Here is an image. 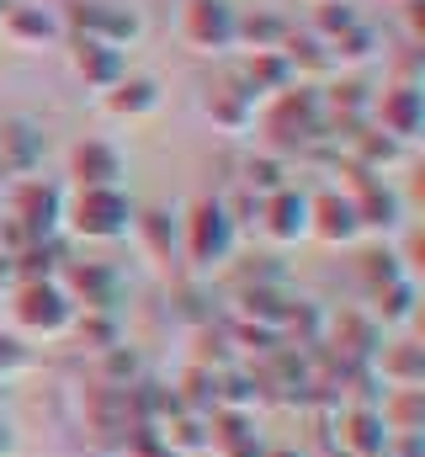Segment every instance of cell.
<instances>
[{"label": "cell", "instance_id": "cell-13", "mask_svg": "<svg viewBox=\"0 0 425 457\" xmlns=\"http://www.w3.org/2000/svg\"><path fill=\"white\" fill-rule=\"evenodd\" d=\"M367 372L378 378V388H425V351L415 341H388L378 345Z\"/></svg>", "mask_w": 425, "mask_h": 457}, {"label": "cell", "instance_id": "cell-12", "mask_svg": "<svg viewBox=\"0 0 425 457\" xmlns=\"http://www.w3.org/2000/svg\"><path fill=\"white\" fill-rule=\"evenodd\" d=\"M309 234H314L319 245H356V208H351V197H340L335 187L329 192H314L309 197Z\"/></svg>", "mask_w": 425, "mask_h": 457}, {"label": "cell", "instance_id": "cell-18", "mask_svg": "<svg viewBox=\"0 0 425 457\" xmlns=\"http://www.w3.org/2000/svg\"><path fill=\"white\" fill-rule=\"evenodd\" d=\"M160 447L171 457H203L208 453V415H187V410H171L160 426H154Z\"/></svg>", "mask_w": 425, "mask_h": 457}, {"label": "cell", "instance_id": "cell-7", "mask_svg": "<svg viewBox=\"0 0 425 457\" xmlns=\"http://www.w3.org/2000/svg\"><path fill=\"white\" fill-rule=\"evenodd\" d=\"M319 345H324L329 356L351 361V367H367V361L378 356V345H383V330H378L372 314H362V309H340V314H324V341Z\"/></svg>", "mask_w": 425, "mask_h": 457}, {"label": "cell", "instance_id": "cell-20", "mask_svg": "<svg viewBox=\"0 0 425 457\" xmlns=\"http://www.w3.org/2000/svg\"><path fill=\"white\" fill-rule=\"evenodd\" d=\"M255 404H271V399H266V383L255 378V367H229V372H218V410H245V415H255Z\"/></svg>", "mask_w": 425, "mask_h": 457}, {"label": "cell", "instance_id": "cell-32", "mask_svg": "<svg viewBox=\"0 0 425 457\" xmlns=\"http://www.w3.org/2000/svg\"><path fill=\"white\" fill-rule=\"evenodd\" d=\"M362 277H367V287L378 293V287H388V282H404V266H399L394 250H367V255H362Z\"/></svg>", "mask_w": 425, "mask_h": 457}, {"label": "cell", "instance_id": "cell-21", "mask_svg": "<svg viewBox=\"0 0 425 457\" xmlns=\"http://www.w3.org/2000/svg\"><path fill=\"white\" fill-rule=\"evenodd\" d=\"M171 399H176V410H187V415H212V410H218V372L187 361V372L176 378Z\"/></svg>", "mask_w": 425, "mask_h": 457}, {"label": "cell", "instance_id": "cell-35", "mask_svg": "<svg viewBox=\"0 0 425 457\" xmlns=\"http://www.w3.org/2000/svg\"><path fill=\"white\" fill-rule=\"evenodd\" d=\"M218 457H266V442L250 436V442H239V447H229V453H218Z\"/></svg>", "mask_w": 425, "mask_h": 457}, {"label": "cell", "instance_id": "cell-36", "mask_svg": "<svg viewBox=\"0 0 425 457\" xmlns=\"http://www.w3.org/2000/svg\"><path fill=\"white\" fill-rule=\"evenodd\" d=\"M11 453V426H5V420H0V457Z\"/></svg>", "mask_w": 425, "mask_h": 457}, {"label": "cell", "instance_id": "cell-19", "mask_svg": "<svg viewBox=\"0 0 425 457\" xmlns=\"http://www.w3.org/2000/svg\"><path fill=\"white\" fill-rule=\"evenodd\" d=\"M75 75L86 86H96V91H112L122 80V59H117V48H106L96 37H80L75 43Z\"/></svg>", "mask_w": 425, "mask_h": 457}, {"label": "cell", "instance_id": "cell-10", "mask_svg": "<svg viewBox=\"0 0 425 457\" xmlns=\"http://www.w3.org/2000/svg\"><path fill=\"white\" fill-rule=\"evenodd\" d=\"M329 426H335V453L340 457H388V431H383L378 410L340 404L329 415Z\"/></svg>", "mask_w": 425, "mask_h": 457}, {"label": "cell", "instance_id": "cell-3", "mask_svg": "<svg viewBox=\"0 0 425 457\" xmlns=\"http://www.w3.org/2000/svg\"><path fill=\"white\" fill-rule=\"evenodd\" d=\"M64 228L75 239H91V245H112L133 228V203L122 187H86L75 192V203L64 208Z\"/></svg>", "mask_w": 425, "mask_h": 457}, {"label": "cell", "instance_id": "cell-25", "mask_svg": "<svg viewBox=\"0 0 425 457\" xmlns=\"http://www.w3.org/2000/svg\"><path fill=\"white\" fill-rule=\"evenodd\" d=\"M208 112L223 133H245V128L255 122V96H250L245 86H223V91H212Z\"/></svg>", "mask_w": 425, "mask_h": 457}, {"label": "cell", "instance_id": "cell-9", "mask_svg": "<svg viewBox=\"0 0 425 457\" xmlns=\"http://www.w3.org/2000/svg\"><path fill=\"white\" fill-rule=\"evenodd\" d=\"M255 224H261V234H266L271 245H298V239H309V192L282 187V192L261 197Z\"/></svg>", "mask_w": 425, "mask_h": 457}, {"label": "cell", "instance_id": "cell-2", "mask_svg": "<svg viewBox=\"0 0 425 457\" xmlns=\"http://www.w3.org/2000/svg\"><path fill=\"white\" fill-rule=\"evenodd\" d=\"M5 320L16 341H59L75 325V303L59 293V282H11Z\"/></svg>", "mask_w": 425, "mask_h": 457}, {"label": "cell", "instance_id": "cell-23", "mask_svg": "<svg viewBox=\"0 0 425 457\" xmlns=\"http://www.w3.org/2000/svg\"><path fill=\"white\" fill-rule=\"evenodd\" d=\"M154 107H160V86H154V80H144V75L117 80V86L106 91V112H112V117H149Z\"/></svg>", "mask_w": 425, "mask_h": 457}, {"label": "cell", "instance_id": "cell-29", "mask_svg": "<svg viewBox=\"0 0 425 457\" xmlns=\"http://www.w3.org/2000/svg\"><path fill=\"white\" fill-rule=\"evenodd\" d=\"M75 341L86 345V351H112V345H122V336H117V314H75Z\"/></svg>", "mask_w": 425, "mask_h": 457}, {"label": "cell", "instance_id": "cell-38", "mask_svg": "<svg viewBox=\"0 0 425 457\" xmlns=\"http://www.w3.org/2000/svg\"><path fill=\"white\" fill-rule=\"evenodd\" d=\"M0 16H5V0H0Z\"/></svg>", "mask_w": 425, "mask_h": 457}, {"label": "cell", "instance_id": "cell-4", "mask_svg": "<svg viewBox=\"0 0 425 457\" xmlns=\"http://www.w3.org/2000/svg\"><path fill=\"white\" fill-rule=\"evenodd\" d=\"M234 245H239V224L223 213V197H203V203H192V213H187V234H181L187 261H192L197 271H218V266H229Z\"/></svg>", "mask_w": 425, "mask_h": 457}, {"label": "cell", "instance_id": "cell-33", "mask_svg": "<svg viewBox=\"0 0 425 457\" xmlns=\"http://www.w3.org/2000/svg\"><path fill=\"white\" fill-rule=\"evenodd\" d=\"M27 361H32V356H27V345L16 341L11 330H0V383H11L16 372H27Z\"/></svg>", "mask_w": 425, "mask_h": 457}, {"label": "cell", "instance_id": "cell-6", "mask_svg": "<svg viewBox=\"0 0 425 457\" xmlns=\"http://www.w3.org/2000/svg\"><path fill=\"white\" fill-rule=\"evenodd\" d=\"M54 282L75 303V314H117V303H122V277L102 261H64Z\"/></svg>", "mask_w": 425, "mask_h": 457}, {"label": "cell", "instance_id": "cell-11", "mask_svg": "<svg viewBox=\"0 0 425 457\" xmlns=\"http://www.w3.org/2000/svg\"><path fill=\"white\" fill-rule=\"evenodd\" d=\"M234 27H239V16H234L223 0H187L181 37H187L197 54H223V48H234Z\"/></svg>", "mask_w": 425, "mask_h": 457}, {"label": "cell", "instance_id": "cell-8", "mask_svg": "<svg viewBox=\"0 0 425 457\" xmlns=\"http://www.w3.org/2000/svg\"><path fill=\"white\" fill-rule=\"evenodd\" d=\"M367 112L378 117V133H383V138L410 144V138H421V122H425L421 86H399V80H394L383 96H372V102H367Z\"/></svg>", "mask_w": 425, "mask_h": 457}, {"label": "cell", "instance_id": "cell-28", "mask_svg": "<svg viewBox=\"0 0 425 457\" xmlns=\"http://www.w3.org/2000/svg\"><path fill=\"white\" fill-rule=\"evenodd\" d=\"M133 234L138 245L154 255V261H171V245H176V228H171V213L165 208H149V213H133Z\"/></svg>", "mask_w": 425, "mask_h": 457}, {"label": "cell", "instance_id": "cell-1", "mask_svg": "<svg viewBox=\"0 0 425 457\" xmlns=\"http://www.w3.org/2000/svg\"><path fill=\"white\" fill-rule=\"evenodd\" d=\"M261 133H266V154H277V160H288L293 149H314L319 138L329 133L324 128V107H319V91H309V86L277 91L266 117H261Z\"/></svg>", "mask_w": 425, "mask_h": 457}, {"label": "cell", "instance_id": "cell-39", "mask_svg": "<svg viewBox=\"0 0 425 457\" xmlns=\"http://www.w3.org/2000/svg\"><path fill=\"white\" fill-rule=\"evenodd\" d=\"M399 5H410V0H399Z\"/></svg>", "mask_w": 425, "mask_h": 457}, {"label": "cell", "instance_id": "cell-27", "mask_svg": "<svg viewBox=\"0 0 425 457\" xmlns=\"http://www.w3.org/2000/svg\"><path fill=\"white\" fill-rule=\"evenodd\" d=\"M250 436H261L255 431V415H245V410H212L208 415V453H229V447H239V442H250Z\"/></svg>", "mask_w": 425, "mask_h": 457}, {"label": "cell", "instance_id": "cell-5", "mask_svg": "<svg viewBox=\"0 0 425 457\" xmlns=\"http://www.w3.org/2000/svg\"><path fill=\"white\" fill-rule=\"evenodd\" d=\"M5 224H16L27 239H54V228L64 224V192L48 187L43 176H21V181H11Z\"/></svg>", "mask_w": 425, "mask_h": 457}, {"label": "cell", "instance_id": "cell-15", "mask_svg": "<svg viewBox=\"0 0 425 457\" xmlns=\"http://www.w3.org/2000/svg\"><path fill=\"white\" fill-rule=\"evenodd\" d=\"M38 160H43V133H38L27 117L0 122V170H5L11 181H21V176L38 170Z\"/></svg>", "mask_w": 425, "mask_h": 457}, {"label": "cell", "instance_id": "cell-14", "mask_svg": "<svg viewBox=\"0 0 425 457\" xmlns=\"http://www.w3.org/2000/svg\"><path fill=\"white\" fill-rule=\"evenodd\" d=\"M288 309H293V298H288L277 282H261V287H239V293H234L229 320H239V325H261V330H282Z\"/></svg>", "mask_w": 425, "mask_h": 457}, {"label": "cell", "instance_id": "cell-24", "mask_svg": "<svg viewBox=\"0 0 425 457\" xmlns=\"http://www.w3.org/2000/svg\"><path fill=\"white\" fill-rule=\"evenodd\" d=\"M351 208H356V224L362 228H399V197L383 187V181H372V187H362L356 197H351Z\"/></svg>", "mask_w": 425, "mask_h": 457}, {"label": "cell", "instance_id": "cell-26", "mask_svg": "<svg viewBox=\"0 0 425 457\" xmlns=\"http://www.w3.org/2000/svg\"><path fill=\"white\" fill-rule=\"evenodd\" d=\"M96 383L102 388H133V383H144V356L133 351V345H112L96 356Z\"/></svg>", "mask_w": 425, "mask_h": 457}, {"label": "cell", "instance_id": "cell-34", "mask_svg": "<svg viewBox=\"0 0 425 457\" xmlns=\"http://www.w3.org/2000/svg\"><path fill=\"white\" fill-rule=\"evenodd\" d=\"M388 457H425V436H388Z\"/></svg>", "mask_w": 425, "mask_h": 457}, {"label": "cell", "instance_id": "cell-31", "mask_svg": "<svg viewBox=\"0 0 425 457\" xmlns=\"http://www.w3.org/2000/svg\"><path fill=\"white\" fill-rule=\"evenodd\" d=\"M239 187H245V192H255V197H271V192H282V187H288V165H282L277 154H261V160H250V165H245Z\"/></svg>", "mask_w": 425, "mask_h": 457}, {"label": "cell", "instance_id": "cell-37", "mask_svg": "<svg viewBox=\"0 0 425 457\" xmlns=\"http://www.w3.org/2000/svg\"><path fill=\"white\" fill-rule=\"evenodd\" d=\"M266 457H304L298 447H266Z\"/></svg>", "mask_w": 425, "mask_h": 457}, {"label": "cell", "instance_id": "cell-30", "mask_svg": "<svg viewBox=\"0 0 425 457\" xmlns=\"http://www.w3.org/2000/svg\"><path fill=\"white\" fill-rule=\"evenodd\" d=\"M5 32L16 37V43H48V37H59V21L48 16V11H5Z\"/></svg>", "mask_w": 425, "mask_h": 457}, {"label": "cell", "instance_id": "cell-16", "mask_svg": "<svg viewBox=\"0 0 425 457\" xmlns=\"http://www.w3.org/2000/svg\"><path fill=\"white\" fill-rule=\"evenodd\" d=\"M70 176L86 187H122V154L106 144V138H86L70 149Z\"/></svg>", "mask_w": 425, "mask_h": 457}, {"label": "cell", "instance_id": "cell-22", "mask_svg": "<svg viewBox=\"0 0 425 457\" xmlns=\"http://www.w3.org/2000/svg\"><path fill=\"white\" fill-rule=\"evenodd\" d=\"M372 320H378V330H404L410 320H415V282L404 277V282H388V287H378L372 293V309H367Z\"/></svg>", "mask_w": 425, "mask_h": 457}, {"label": "cell", "instance_id": "cell-17", "mask_svg": "<svg viewBox=\"0 0 425 457\" xmlns=\"http://www.w3.org/2000/svg\"><path fill=\"white\" fill-rule=\"evenodd\" d=\"M378 420L388 436H425V388H383Z\"/></svg>", "mask_w": 425, "mask_h": 457}]
</instances>
